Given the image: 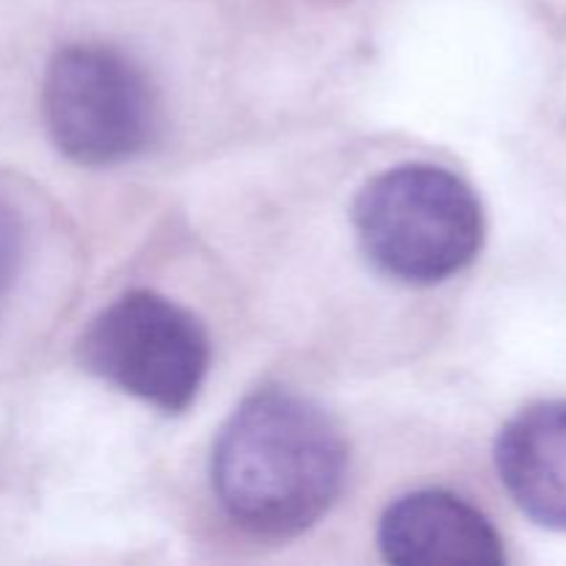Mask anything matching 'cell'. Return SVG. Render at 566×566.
<instances>
[{
    "instance_id": "5b68a950",
    "label": "cell",
    "mask_w": 566,
    "mask_h": 566,
    "mask_svg": "<svg viewBox=\"0 0 566 566\" xmlns=\"http://www.w3.org/2000/svg\"><path fill=\"white\" fill-rule=\"evenodd\" d=\"M381 553L401 566H495L506 562L495 525L462 497L440 490L403 495L379 525Z\"/></svg>"
},
{
    "instance_id": "3957f363",
    "label": "cell",
    "mask_w": 566,
    "mask_h": 566,
    "mask_svg": "<svg viewBox=\"0 0 566 566\" xmlns=\"http://www.w3.org/2000/svg\"><path fill=\"white\" fill-rule=\"evenodd\" d=\"M44 122L55 147L86 166L142 155L160 127V99L142 66L103 44H72L48 66Z\"/></svg>"
},
{
    "instance_id": "277c9868",
    "label": "cell",
    "mask_w": 566,
    "mask_h": 566,
    "mask_svg": "<svg viewBox=\"0 0 566 566\" xmlns=\"http://www.w3.org/2000/svg\"><path fill=\"white\" fill-rule=\"evenodd\" d=\"M94 376L177 415L191 407L210 365V343L188 310L149 291L105 307L81 340Z\"/></svg>"
},
{
    "instance_id": "7a4b0ae2",
    "label": "cell",
    "mask_w": 566,
    "mask_h": 566,
    "mask_svg": "<svg viewBox=\"0 0 566 566\" xmlns=\"http://www.w3.org/2000/svg\"><path fill=\"white\" fill-rule=\"evenodd\" d=\"M354 230L376 269L409 285H434L479 258L484 208L453 171L407 164L359 191Z\"/></svg>"
},
{
    "instance_id": "52a82bcc",
    "label": "cell",
    "mask_w": 566,
    "mask_h": 566,
    "mask_svg": "<svg viewBox=\"0 0 566 566\" xmlns=\"http://www.w3.org/2000/svg\"><path fill=\"white\" fill-rule=\"evenodd\" d=\"M22 221L6 197H0V304L9 296L22 263Z\"/></svg>"
},
{
    "instance_id": "6da1fadb",
    "label": "cell",
    "mask_w": 566,
    "mask_h": 566,
    "mask_svg": "<svg viewBox=\"0 0 566 566\" xmlns=\"http://www.w3.org/2000/svg\"><path fill=\"white\" fill-rule=\"evenodd\" d=\"M346 462V442L324 409L296 392L260 390L221 429L213 490L241 528L296 536L329 512Z\"/></svg>"
},
{
    "instance_id": "8992f818",
    "label": "cell",
    "mask_w": 566,
    "mask_h": 566,
    "mask_svg": "<svg viewBox=\"0 0 566 566\" xmlns=\"http://www.w3.org/2000/svg\"><path fill=\"white\" fill-rule=\"evenodd\" d=\"M495 462L512 501L534 523L566 531V401L534 403L509 420Z\"/></svg>"
}]
</instances>
